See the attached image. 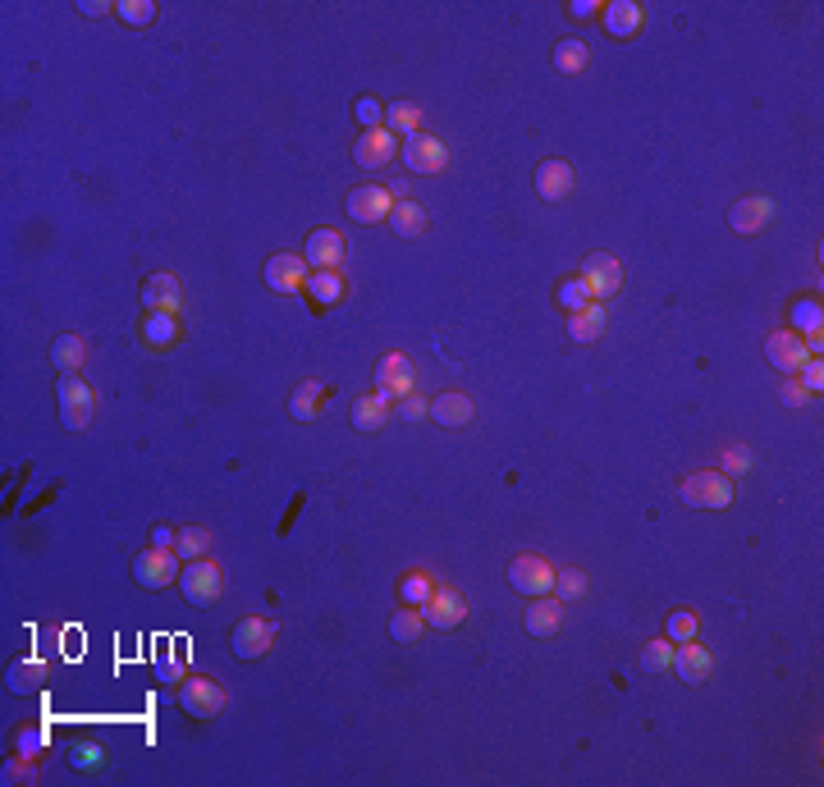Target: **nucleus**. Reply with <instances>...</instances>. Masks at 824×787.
Wrapping results in <instances>:
<instances>
[{
	"instance_id": "f257e3e1",
	"label": "nucleus",
	"mask_w": 824,
	"mask_h": 787,
	"mask_svg": "<svg viewBox=\"0 0 824 787\" xmlns=\"http://www.w3.org/2000/svg\"><path fill=\"white\" fill-rule=\"evenodd\" d=\"M678 499H683L687 508H710V513H724V508L733 504V481H728L719 467H705V472L683 476Z\"/></svg>"
},
{
	"instance_id": "f03ea898",
	"label": "nucleus",
	"mask_w": 824,
	"mask_h": 787,
	"mask_svg": "<svg viewBox=\"0 0 824 787\" xmlns=\"http://www.w3.org/2000/svg\"><path fill=\"white\" fill-rule=\"evenodd\" d=\"M399 156H403V165H408V174H422V179H435V174L449 170V147L440 138H431L426 129L408 133Z\"/></svg>"
},
{
	"instance_id": "7ed1b4c3",
	"label": "nucleus",
	"mask_w": 824,
	"mask_h": 787,
	"mask_svg": "<svg viewBox=\"0 0 824 787\" xmlns=\"http://www.w3.org/2000/svg\"><path fill=\"white\" fill-rule=\"evenodd\" d=\"M60 421L65 431H87L92 417H97V389L87 385L83 376H60Z\"/></svg>"
},
{
	"instance_id": "20e7f679",
	"label": "nucleus",
	"mask_w": 824,
	"mask_h": 787,
	"mask_svg": "<svg viewBox=\"0 0 824 787\" xmlns=\"http://www.w3.org/2000/svg\"><path fill=\"white\" fill-rule=\"evenodd\" d=\"M179 572H184V559L174 550H142L138 559H133V582L142 586V591H165V586H179Z\"/></svg>"
},
{
	"instance_id": "39448f33",
	"label": "nucleus",
	"mask_w": 824,
	"mask_h": 787,
	"mask_svg": "<svg viewBox=\"0 0 824 787\" xmlns=\"http://www.w3.org/2000/svg\"><path fill=\"white\" fill-rule=\"evenodd\" d=\"M179 705H184L193 719H216V714L229 705V691L220 687L216 678H202V673H193V678L179 682Z\"/></svg>"
},
{
	"instance_id": "423d86ee",
	"label": "nucleus",
	"mask_w": 824,
	"mask_h": 787,
	"mask_svg": "<svg viewBox=\"0 0 824 787\" xmlns=\"http://www.w3.org/2000/svg\"><path fill=\"white\" fill-rule=\"evenodd\" d=\"M376 394H385L390 403H399V399H408V394H417V367H412L408 353H385V357H380V367H376Z\"/></svg>"
},
{
	"instance_id": "0eeeda50",
	"label": "nucleus",
	"mask_w": 824,
	"mask_h": 787,
	"mask_svg": "<svg viewBox=\"0 0 824 787\" xmlns=\"http://www.w3.org/2000/svg\"><path fill=\"white\" fill-rule=\"evenodd\" d=\"M220 586H225V577H220V563H211V559H193L179 572V591H184L188 604H216Z\"/></svg>"
},
{
	"instance_id": "6e6552de",
	"label": "nucleus",
	"mask_w": 824,
	"mask_h": 787,
	"mask_svg": "<svg viewBox=\"0 0 824 787\" xmlns=\"http://www.w3.org/2000/svg\"><path fill=\"white\" fill-rule=\"evenodd\" d=\"M577 280L586 284L591 302H605L623 289V266H618V257H609V252H591V257L582 261V275H577Z\"/></svg>"
},
{
	"instance_id": "1a4fd4ad",
	"label": "nucleus",
	"mask_w": 824,
	"mask_h": 787,
	"mask_svg": "<svg viewBox=\"0 0 824 787\" xmlns=\"http://www.w3.org/2000/svg\"><path fill=\"white\" fill-rule=\"evenodd\" d=\"M275 646V623L271 618H239L229 632V650L239 659H266Z\"/></svg>"
},
{
	"instance_id": "9d476101",
	"label": "nucleus",
	"mask_w": 824,
	"mask_h": 787,
	"mask_svg": "<svg viewBox=\"0 0 824 787\" xmlns=\"http://www.w3.org/2000/svg\"><path fill=\"white\" fill-rule=\"evenodd\" d=\"M266 289L275 293H303L307 280H312V266H307L298 252H275V257H266Z\"/></svg>"
},
{
	"instance_id": "9b49d317",
	"label": "nucleus",
	"mask_w": 824,
	"mask_h": 787,
	"mask_svg": "<svg viewBox=\"0 0 824 787\" xmlns=\"http://www.w3.org/2000/svg\"><path fill=\"white\" fill-rule=\"evenodd\" d=\"M509 586L518 595H554V568L541 554H518L509 563Z\"/></svg>"
},
{
	"instance_id": "f8f14e48",
	"label": "nucleus",
	"mask_w": 824,
	"mask_h": 787,
	"mask_svg": "<svg viewBox=\"0 0 824 787\" xmlns=\"http://www.w3.org/2000/svg\"><path fill=\"white\" fill-rule=\"evenodd\" d=\"M426 627H440V632H454V627L467 623V600L458 586H435L431 600L422 604Z\"/></svg>"
},
{
	"instance_id": "ddd939ff",
	"label": "nucleus",
	"mask_w": 824,
	"mask_h": 787,
	"mask_svg": "<svg viewBox=\"0 0 824 787\" xmlns=\"http://www.w3.org/2000/svg\"><path fill=\"white\" fill-rule=\"evenodd\" d=\"M344 257H348V238L339 229H312L303 243V261L312 270H344Z\"/></svg>"
},
{
	"instance_id": "4468645a",
	"label": "nucleus",
	"mask_w": 824,
	"mask_h": 787,
	"mask_svg": "<svg viewBox=\"0 0 824 787\" xmlns=\"http://www.w3.org/2000/svg\"><path fill=\"white\" fill-rule=\"evenodd\" d=\"M390 211H394V197L385 184H362L348 193V216L358 225H380V220H390Z\"/></svg>"
},
{
	"instance_id": "2eb2a0df",
	"label": "nucleus",
	"mask_w": 824,
	"mask_h": 787,
	"mask_svg": "<svg viewBox=\"0 0 824 787\" xmlns=\"http://www.w3.org/2000/svg\"><path fill=\"white\" fill-rule=\"evenodd\" d=\"M399 147H403V138H394L390 129H371L353 142V161H358L362 170H385V165L399 156Z\"/></svg>"
},
{
	"instance_id": "dca6fc26",
	"label": "nucleus",
	"mask_w": 824,
	"mask_h": 787,
	"mask_svg": "<svg viewBox=\"0 0 824 787\" xmlns=\"http://www.w3.org/2000/svg\"><path fill=\"white\" fill-rule=\"evenodd\" d=\"M142 307H147V312L179 316V307H184V284H179V275H170V270L147 275V280H142Z\"/></svg>"
},
{
	"instance_id": "f3484780",
	"label": "nucleus",
	"mask_w": 824,
	"mask_h": 787,
	"mask_svg": "<svg viewBox=\"0 0 824 787\" xmlns=\"http://www.w3.org/2000/svg\"><path fill=\"white\" fill-rule=\"evenodd\" d=\"M431 421H440L445 431H463V426L477 421V403H472V394H463V389H445V394L431 399Z\"/></svg>"
},
{
	"instance_id": "a211bd4d",
	"label": "nucleus",
	"mask_w": 824,
	"mask_h": 787,
	"mask_svg": "<svg viewBox=\"0 0 824 787\" xmlns=\"http://www.w3.org/2000/svg\"><path fill=\"white\" fill-rule=\"evenodd\" d=\"M673 673H678L687 687H705V682H710V673H715V655H710L701 641L673 646Z\"/></svg>"
},
{
	"instance_id": "6ab92c4d",
	"label": "nucleus",
	"mask_w": 824,
	"mask_h": 787,
	"mask_svg": "<svg viewBox=\"0 0 824 787\" xmlns=\"http://www.w3.org/2000/svg\"><path fill=\"white\" fill-rule=\"evenodd\" d=\"M765 357L774 362V371H783V376H797L802 371V362L811 353H806V344H802V335L797 330H774L770 339H765Z\"/></svg>"
},
{
	"instance_id": "aec40b11",
	"label": "nucleus",
	"mask_w": 824,
	"mask_h": 787,
	"mask_svg": "<svg viewBox=\"0 0 824 787\" xmlns=\"http://www.w3.org/2000/svg\"><path fill=\"white\" fill-rule=\"evenodd\" d=\"M600 19H605V33L614 42H632L641 33V23H646V10H641L637 0H609L605 10H600Z\"/></svg>"
},
{
	"instance_id": "412c9836",
	"label": "nucleus",
	"mask_w": 824,
	"mask_h": 787,
	"mask_svg": "<svg viewBox=\"0 0 824 787\" xmlns=\"http://www.w3.org/2000/svg\"><path fill=\"white\" fill-rule=\"evenodd\" d=\"M522 623H527L532 637H554V632L564 627V600H559V595H532Z\"/></svg>"
},
{
	"instance_id": "4be33fe9",
	"label": "nucleus",
	"mask_w": 824,
	"mask_h": 787,
	"mask_svg": "<svg viewBox=\"0 0 824 787\" xmlns=\"http://www.w3.org/2000/svg\"><path fill=\"white\" fill-rule=\"evenodd\" d=\"M770 220H774L770 197H742V202H733V211H728V225L738 229V234H760Z\"/></svg>"
},
{
	"instance_id": "5701e85b",
	"label": "nucleus",
	"mask_w": 824,
	"mask_h": 787,
	"mask_svg": "<svg viewBox=\"0 0 824 787\" xmlns=\"http://www.w3.org/2000/svg\"><path fill=\"white\" fill-rule=\"evenodd\" d=\"M532 179H536V193H541L545 202H564V197L573 193V165L568 161H541Z\"/></svg>"
},
{
	"instance_id": "b1692460",
	"label": "nucleus",
	"mask_w": 824,
	"mask_h": 787,
	"mask_svg": "<svg viewBox=\"0 0 824 787\" xmlns=\"http://www.w3.org/2000/svg\"><path fill=\"white\" fill-rule=\"evenodd\" d=\"M609 330V312H605V302H586L582 312L568 316V339H577V344H596L600 335Z\"/></svg>"
},
{
	"instance_id": "393cba45",
	"label": "nucleus",
	"mask_w": 824,
	"mask_h": 787,
	"mask_svg": "<svg viewBox=\"0 0 824 787\" xmlns=\"http://www.w3.org/2000/svg\"><path fill=\"white\" fill-rule=\"evenodd\" d=\"M390 417H394V403L385 394H362L353 403V431H380Z\"/></svg>"
},
{
	"instance_id": "a878e982",
	"label": "nucleus",
	"mask_w": 824,
	"mask_h": 787,
	"mask_svg": "<svg viewBox=\"0 0 824 787\" xmlns=\"http://www.w3.org/2000/svg\"><path fill=\"white\" fill-rule=\"evenodd\" d=\"M385 225H390L399 238H422L426 234V206L412 202V197H403V202H394V211H390Z\"/></svg>"
},
{
	"instance_id": "bb28decb",
	"label": "nucleus",
	"mask_w": 824,
	"mask_h": 787,
	"mask_svg": "<svg viewBox=\"0 0 824 787\" xmlns=\"http://www.w3.org/2000/svg\"><path fill=\"white\" fill-rule=\"evenodd\" d=\"M51 362L65 376H83V367H87V339L83 335H60L51 344Z\"/></svg>"
},
{
	"instance_id": "cd10ccee",
	"label": "nucleus",
	"mask_w": 824,
	"mask_h": 787,
	"mask_svg": "<svg viewBox=\"0 0 824 787\" xmlns=\"http://www.w3.org/2000/svg\"><path fill=\"white\" fill-rule=\"evenodd\" d=\"M174 339H179V316L174 312H147V321H142V344L170 348Z\"/></svg>"
},
{
	"instance_id": "c85d7f7f",
	"label": "nucleus",
	"mask_w": 824,
	"mask_h": 787,
	"mask_svg": "<svg viewBox=\"0 0 824 787\" xmlns=\"http://www.w3.org/2000/svg\"><path fill=\"white\" fill-rule=\"evenodd\" d=\"M312 293L316 307H330V302L344 298V270H312V280H307V289Z\"/></svg>"
},
{
	"instance_id": "c756f323",
	"label": "nucleus",
	"mask_w": 824,
	"mask_h": 787,
	"mask_svg": "<svg viewBox=\"0 0 824 787\" xmlns=\"http://www.w3.org/2000/svg\"><path fill=\"white\" fill-rule=\"evenodd\" d=\"M426 632V614L422 609H412V604H403L399 614H390V637L399 641V646H412V641Z\"/></svg>"
},
{
	"instance_id": "7c9ffc66",
	"label": "nucleus",
	"mask_w": 824,
	"mask_h": 787,
	"mask_svg": "<svg viewBox=\"0 0 824 787\" xmlns=\"http://www.w3.org/2000/svg\"><path fill=\"white\" fill-rule=\"evenodd\" d=\"M385 129H390L394 138H408V133L422 129V110L412 106V101H390V106H385Z\"/></svg>"
},
{
	"instance_id": "2f4dec72",
	"label": "nucleus",
	"mask_w": 824,
	"mask_h": 787,
	"mask_svg": "<svg viewBox=\"0 0 824 787\" xmlns=\"http://www.w3.org/2000/svg\"><path fill=\"white\" fill-rule=\"evenodd\" d=\"M431 591H435V582H431V572H422V568H408L399 577V600L412 604V609H422L431 600Z\"/></svg>"
},
{
	"instance_id": "473e14b6",
	"label": "nucleus",
	"mask_w": 824,
	"mask_h": 787,
	"mask_svg": "<svg viewBox=\"0 0 824 787\" xmlns=\"http://www.w3.org/2000/svg\"><path fill=\"white\" fill-rule=\"evenodd\" d=\"M206 550H211V531L206 527H184L179 536H174V554H179L184 563L206 559Z\"/></svg>"
},
{
	"instance_id": "72a5a7b5",
	"label": "nucleus",
	"mask_w": 824,
	"mask_h": 787,
	"mask_svg": "<svg viewBox=\"0 0 824 787\" xmlns=\"http://www.w3.org/2000/svg\"><path fill=\"white\" fill-rule=\"evenodd\" d=\"M289 412L298 421H316V412H321V385H316V380H303V385L289 394Z\"/></svg>"
},
{
	"instance_id": "f704fd0d",
	"label": "nucleus",
	"mask_w": 824,
	"mask_h": 787,
	"mask_svg": "<svg viewBox=\"0 0 824 787\" xmlns=\"http://www.w3.org/2000/svg\"><path fill=\"white\" fill-rule=\"evenodd\" d=\"M586 60H591V51H586V42H577V37H564V42L554 46V65H559V74H582Z\"/></svg>"
},
{
	"instance_id": "c9c22d12",
	"label": "nucleus",
	"mask_w": 824,
	"mask_h": 787,
	"mask_svg": "<svg viewBox=\"0 0 824 787\" xmlns=\"http://www.w3.org/2000/svg\"><path fill=\"white\" fill-rule=\"evenodd\" d=\"M115 14H120V23H129V28H152L161 5H156V0H120Z\"/></svg>"
},
{
	"instance_id": "e433bc0d",
	"label": "nucleus",
	"mask_w": 824,
	"mask_h": 787,
	"mask_svg": "<svg viewBox=\"0 0 824 787\" xmlns=\"http://www.w3.org/2000/svg\"><path fill=\"white\" fill-rule=\"evenodd\" d=\"M46 682V659H23V664H10V691H33Z\"/></svg>"
},
{
	"instance_id": "4c0bfd02",
	"label": "nucleus",
	"mask_w": 824,
	"mask_h": 787,
	"mask_svg": "<svg viewBox=\"0 0 824 787\" xmlns=\"http://www.w3.org/2000/svg\"><path fill=\"white\" fill-rule=\"evenodd\" d=\"M696 614L692 609H673L669 618H664V637L673 641V646H687V641H696Z\"/></svg>"
},
{
	"instance_id": "58836bf2",
	"label": "nucleus",
	"mask_w": 824,
	"mask_h": 787,
	"mask_svg": "<svg viewBox=\"0 0 824 787\" xmlns=\"http://www.w3.org/2000/svg\"><path fill=\"white\" fill-rule=\"evenodd\" d=\"M641 669L646 673H669L673 669V641L669 637L646 641V646H641Z\"/></svg>"
},
{
	"instance_id": "ea45409f",
	"label": "nucleus",
	"mask_w": 824,
	"mask_h": 787,
	"mask_svg": "<svg viewBox=\"0 0 824 787\" xmlns=\"http://www.w3.org/2000/svg\"><path fill=\"white\" fill-rule=\"evenodd\" d=\"M69 765L74 769H83V774H97L101 765H106V751H101L97 742H69Z\"/></svg>"
},
{
	"instance_id": "a19ab883",
	"label": "nucleus",
	"mask_w": 824,
	"mask_h": 787,
	"mask_svg": "<svg viewBox=\"0 0 824 787\" xmlns=\"http://www.w3.org/2000/svg\"><path fill=\"white\" fill-rule=\"evenodd\" d=\"M554 595H559V600H582V595H586V572L582 568H559V572H554Z\"/></svg>"
},
{
	"instance_id": "79ce46f5",
	"label": "nucleus",
	"mask_w": 824,
	"mask_h": 787,
	"mask_svg": "<svg viewBox=\"0 0 824 787\" xmlns=\"http://www.w3.org/2000/svg\"><path fill=\"white\" fill-rule=\"evenodd\" d=\"M554 298H559V307L573 316V312H582L586 302H591V293H586V284L573 275V280H559V293H554Z\"/></svg>"
},
{
	"instance_id": "37998d69",
	"label": "nucleus",
	"mask_w": 824,
	"mask_h": 787,
	"mask_svg": "<svg viewBox=\"0 0 824 787\" xmlns=\"http://www.w3.org/2000/svg\"><path fill=\"white\" fill-rule=\"evenodd\" d=\"M353 115H358L362 133H371V129H385V106H380L376 97H358V106H353Z\"/></svg>"
},
{
	"instance_id": "c03bdc74",
	"label": "nucleus",
	"mask_w": 824,
	"mask_h": 787,
	"mask_svg": "<svg viewBox=\"0 0 824 787\" xmlns=\"http://www.w3.org/2000/svg\"><path fill=\"white\" fill-rule=\"evenodd\" d=\"M797 380L806 385V394H820V389H824V362H820V357H806L802 371H797Z\"/></svg>"
},
{
	"instance_id": "a18cd8bd",
	"label": "nucleus",
	"mask_w": 824,
	"mask_h": 787,
	"mask_svg": "<svg viewBox=\"0 0 824 787\" xmlns=\"http://www.w3.org/2000/svg\"><path fill=\"white\" fill-rule=\"evenodd\" d=\"M747 472H751V449H742V444L724 449V476H747Z\"/></svg>"
},
{
	"instance_id": "49530a36",
	"label": "nucleus",
	"mask_w": 824,
	"mask_h": 787,
	"mask_svg": "<svg viewBox=\"0 0 824 787\" xmlns=\"http://www.w3.org/2000/svg\"><path fill=\"white\" fill-rule=\"evenodd\" d=\"M399 412L403 421H422V417H431V399H422V394H408V399H399Z\"/></svg>"
},
{
	"instance_id": "de8ad7c7",
	"label": "nucleus",
	"mask_w": 824,
	"mask_h": 787,
	"mask_svg": "<svg viewBox=\"0 0 824 787\" xmlns=\"http://www.w3.org/2000/svg\"><path fill=\"white\" fill-rule=\"evenodd\" d=\"M779 394H783V403H788V408H806V403H811V394H806V385L797 376H788V385H783Z\"/></svg>"
},
{
	"instance_id": "09e8293b",
	"label": "nucleus",
	"mask_w": 824,
	"mask_h": 787,
	"mask_svg": "<svg viewBox=\"0 0 824 787\" xmlns=\"http://www.w3.org/2000/svg\"><path fill=\"white\" fill-rule=\"evenodd\" d=\"M156 678H161L165 687H170V682H184V669H179V659H174V655H161V659H156Z\"/></svg>"
},
{
	"instance_id": "8fccbe9b",
	"label": "nucleus",
	"mask_w": 824,
	"mask_h": 787,
	"mask_svg": "<svg viewBox=\"0 0 824 787\" xmlns=\"http://www.w3.org/2000/svg\"><path fill=\"white\" fill-rule=\"evenodd\" d=\"M42 746H46V733H42V728H28V733L19 737V755H23V760H33Z\"/></svg>"
},
{
	"instance_id": "3c124183",
	"label": "nucleus",
	"mask_w": 824,
	"mask_h": 787,
	"mask_svg": "<svg viewBox=\"0 0 824 787\" xmlns=\"http://www.w3.org/2000/svg\"><path fill=\"white\" fill-rule=\"evenodd\" d=\"M600 10H605V5H596V0H573V5H568V14H573V19H596Z\"/></svg>"
},
{
	"instance_id": "603ef678",
	"label": "nucleus",
	"mask_w": 824,
	"mask_h": 787,
	"mask_svg": "<svg viewBox=\"0 0 824 787\" xmlns=\"http://www.w3.org/2000/svg\"><path fill=\"white\" fill-rule=\"evenodd\" d=\"M174 536H179V531H170V527H152V545H156V550H174Z\"/></svg>"
},
{
	"instance_id": "864d4df0",
	"label": "nucleus",
	"mask_w": 824,
	"mask_h": 787,
	"mask_svg": "<svg viewBox=\"0 0 824 787\" xmlns=\"http://www.w3.org/2000/svg\"><path fill=\"white\" fill-rule=\"evenodd\" d=\"M78 10H83L87 19H97V14H110V10H115V5H106V0H83Z\"/></svg>"
},
{
	"instance_id": "5fc2aeb1",
	"label": "nucleus",
	"mask_w": 824,
	"mask_h": 787,
	"mask_svg": "<svg viewBox=\"0 0 824 787\" xmlns=\"http://www.w3.org/2000/svg\"><path fill=\"white\" fill-rule=\"evenodd\" d=\"M19 778H28V765H10V769H5V783H19Z\"/></svg>"
}]
</instances>
